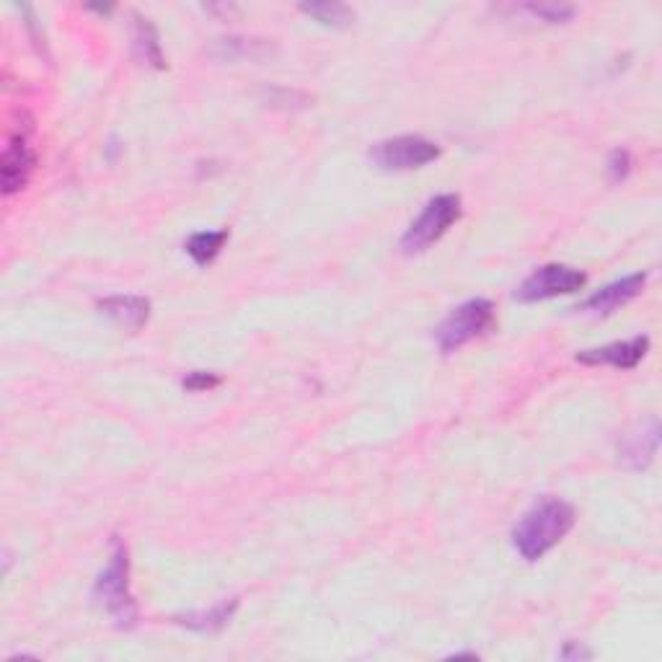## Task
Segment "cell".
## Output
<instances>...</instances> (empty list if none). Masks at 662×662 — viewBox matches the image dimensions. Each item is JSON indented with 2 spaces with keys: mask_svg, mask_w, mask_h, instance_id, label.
<instances>
[{
  "mask_svg": "<svg viewBox=\"0 0 662 662\" xmlns=\"http://www.w3.org/2000/svg\"><path fill=\"white\" fill-rule=\"evenodd\" d=\"M575 507L565 499H541L512 528V546L525 561H539L575 528Z\"/></svg>",
  "mask_w": 662,
  "mask_h": 662,
  "instance_id": "cell-1",
  "label": "cell"
},
{
  "mask_svg": "<svg viewBox=\"0 0 662 662\" xmlns=\"http://www.w3.org/2000/svg\"><path fill=\"white\" fill-rule=\"evenodd\" d=\"M94 601L107 611L119 629H132L138 624V603L130 590V554L122 539L111 541L109 565L94 584Z\"/></svg>",
  "mask_w": 662,
  "mask_h": 662,
  "instance_id": "cell-2",
  "label": "cell"
},
{
  "mask_svg": "<svg viewBox=\"0 0 662 662\" xmlns=\"http://www.w3.org/2000/svg\"><path fill=\"white\" fill-rule=\"evenodd\" d=\"M495 303L487 298H471L446 316V321L435 329V340H438V347L448 355V352L466 347L469 342L487 334V331L495 329Z\"/></svg>",
  "mask_w": 662,
  "mask_h": 662,
  "instance_id": "cell-3",
  "label": "cell"
},
{
  "mask_svg": "<svg viewBox=\"0 0 662 662\" xmlns=\"http://www.w3.org/2000/svg\"><path fill=\"white\" fill-rule=\"evenodd\" d=\"M461 197L458 194H438L427 202L417 221L406 228L401 238V249L406 253H419L438 244L453 225L461 221Z\"/></svg>",
  "mask_w": 662,
  "mask_h": 662,
  "instance_id": "cell-4",
  "label": "cell"
},
{
  "mask_svg": "<svg viewBox=\"0 0 662 662\" xmlns=\"http://www.w3.org/2000/svg\"><path fill=\"white\" fill-rule=\"evenodd\" d=\"M373 164L383 172H414L440 158V145L422 135H399L370 147Z\"/></svg>",
  "mask_w": 662,
  "mask_h": 662,
  "instance_id": "cell-5",
  "label": "cell"
},
{
  "mask_svg": "<svg viewBox=\"0 0 662 662\" xmlns=\"http://www.w3.org/2000/svg\"><path fill=\"white\" fill-rule=\"evenodd\" d=\"M584 283H588V274L575 270V267L546 264L520 283V287L516 291V300L539 303L548 298H559V295L582 291Z\"/></svg>",
  "mask_w": 662,
  "mask_h": 662,
  "instance_id": "cell-6",
  "label": "cell"
},
{
  "mask_svg": "<svg viewBox=\"0 0 662 662\" xmlns=\"http://www.w3.org/2000/svg\"><path fill=\"white\" fill-rule=\"evenodd\" d=\"M34 166H37V153L32 151L29 140L24 132L5 145L3 158H0V181H3V194H13L29 185Z\"/></svg>",
  "mask_w": 662,
  "mask_h": 662,
  "instance_id": "cell-7",
  "label": "cell"
},
{
  "mask_svg": "<svg viewBox=\"0 0 662 662\" xmlns=\"http://www.w3.org/2000/svg\"><path fill=\"white\" fill-rule=\"evenodd\" d=\"M647 350H650V340H647V336H634V340L626 342H614V344H605V347L577 352V363L611 365V368L618 370H631L642 363Z\"/></svg>",
  "mask_w": 662,
  "mask_h": 662,
  "instance_id": "cell-8",
  "label": "cell"
},
{
  "mask_svg": "<svg viewBox=\"0 0 662 662\" xmlns=\"http://www.w3.org/2000/svg\"><path fill=\"white\" fill-rule=\"evenodd\" d=\"M645 283H647V272H637L629 274V277L616 280V283H608L605 287H601V291L590 295V298L580 306V311L598 314V316L614 314L622 306H626V303L637 298V295L645 291Z\"/></svg>",
  "mask_w": 662,
  "mask_h": 662,
  "instance_id": "cell-9",
  "label": "cell"
},
{
  "mask_svg": "<svg viewBox=\"0 0 662 662\" xmlns=\"http://www.w3.org/2000/svg\"><path fill=\"white\" fill-rule=\"evenodd\" d=\"M658 446H660V422L658 417H652L647 425H639L637 433H629L618 446V461L624 463L626 469L642 471L652 463V458L658 456Z\"/></svg>",
  "mask_w": 662,
  "mask_h": 662,
  "instance_id": "cell-10",
  "label": "cell"
},
{
  "mask_svg": "<svg viewBox=\"0 0 662 662\" xmlns=\"http://www.w3.org/2000/svg\"><path fill=\"white\" fill-rule=\"evenodd\" d=\"M98 311L127 331H140L151 319V300L143 295H111L98 300Z\"/></svg>",
  "mask_w": 662,
  "mask_h": 662,
  "instance_id": "cell-11",
  "label": "cell"
},
{
  "mask_svg": "<svg viewBox=\"0 0 662 662\" xmlns=\"http://www.w3.org/2000/svg\"><path fill=\"white\" fill-rule=\"evenodd\" d=\"M238 611V601L236 598H230V601H223L213 605V608L205 611V614H187L176 618V624L187 626V629L192 631H217L223 629L225 624H230V618L236 616Z\"/></svg>",
  "mask_w": 662,
  "mask_h": 662,
  "instance_id": "cell-12",
  "label": "cell"
},
{
  "mask_svg": "<svg viewBox=\"0 0 662 662\" xmlns=\"http://www.w3.org/2000/svg\"><path fill=\"white\" fill-rule=\"evenodd\" d=\"M135 52L138 58L147 62V66L164 70L166 60H164V49H161L158 42V32L151 21L143 16H135Z\"/></svg>",
  "mask_w": 662,
  "mask_h": 662,
  "instance_id": "cell-13",
  "label": "cell"
},
{
  "mask_svg": "<svg viewBox=\"0 0 662 662\" xmlns=\"http://www.w3.org/2000/svg\"><path fill=\"white\" fill-rule=\"evenodd\" d=\"M300 11L306 16H311L314 21H319L321 26H331V29H344L355 21V11L344 3H329V0H321V3H303Z\"/></svg>",
  "mask_w": 662,
  "mask_h": 662,
  "instance_id": "cell-14",
  "label": "cell"
},
{
  "mask_svg": "<svg viewBox=\"0 0 662 662\" xmlns=\"http://www.w3.org/2000/svg\"><path fill=\"white\" fill-rule=\"evenodd\" d=\"M225 241H228V230H200L187 241V253L197 264L205 267L223 251Z\"/></svg>",
  "mask_w": 662,
  "mask_h": 662,
  "instance_id": "cell-15",
  "label": "cell"
},
{
  "mask_svg": "<svg viewBox=\"0 0 662 662\" xmlns=\"http://www.w3.org/2000/svg\"><path fill=\"white\" fill-rule=\"evenodd\" d=\"M528 13L546 21V24H565L575 16L572 5H559V3H539V5H525Z\"/></svg>",
  "mask_w": 662,
  "mask_h": 662,
  "instance_id": "cell-16",
  "label": "cell"
},
{
  "mask_svg": "<svg viewBox=\"0 0 662 662\" xmlns=\"http://www.w3.org/2000/svg\"><path fill=\"white\" fill-rule=\"evenodd\" d=\"M181 386H185L187 391H213L221 386V378H217L215 373L194 370V373H189L185 380H181Z\"/></svg>",
  "mask_w": 662,
  "mask_h": 662,
  "instance_id": "cell-17",
  "label": "cell"
},
{
  "mask_svg": "<svg viewBox=\"0 0 662 662\" xmlns=\"http://www.w3.org/2000/svg\"><path fill=\"white\" fill-rule=\"evenodd\" d=\"M629 172H631L629 151H622V147H616V151L608 156V176H611V181H624L626 176H629Z\"/></svg>",
  "mask_w": 662,
  "mask_h": 662,
  "instance_id": "cell-18",
  "label": "cell"
},
{
  "mask_svg": "<svg viewBox=\"0 0 662 662\" xmlns=\"http://www.w3.org/2000/svg\"><path fill=\"white\" fill-rule=\"evenodd\" d=\"M590 650H584L580 642H567L565 650H561V658L565 660H580V658H590Z\"/></svg>",
  "mask_w": 662,
  "mask_h": 662,
  "instance_id": "cell-19",
  "label": "cell"
}]
</instances>
